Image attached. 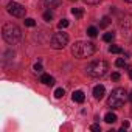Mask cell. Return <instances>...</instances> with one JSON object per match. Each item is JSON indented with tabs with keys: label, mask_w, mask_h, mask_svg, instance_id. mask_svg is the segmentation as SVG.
Wrapping results in <instances>:
<instances>
[{
	"label": "cell",
	"mask_w": 132,
	"mask_h": 132,
	"mask_svg": "<svg viewBox=\"0 0 132 132\" xmlns=\"http://www.w3.org/2000/svg\"><path fill=\"white\" fill-rule=\"evenodd\" d=\"M127 127H129V121H124L123 126H121V130H124V129H127Z\"/></svg>",
	"instance_id": "26"
},
{
	"label": "cell",
	"mask_w": 132,
	"mask_h": 132,
	"mask_svg": "<svg viewBox=\"0 0 132 132\" xmlns=\"http://www.w3.org/2000/svg\"><path fill=\"white\" fill-rule=\"evenodd\" d=\"M40 82L42 84H47V86H53L54 84V78L50 76V75H42L40 76Z\"/></svg>",
	"instance_id": "9"
},
{
	"label": "cell",
	"mask_w": 132,
	"mask_h": 132,
	"mask_svg": "<svg viewBox=\"0 0 132 132\" xmlns=\"http://www.w3.org/2000/svg\"><path fill=\"white\" fill-rule=\"evenodd\" d=\"M57 27H59L61 30H62V28H67V27H69V20H67V19H62V20L57 23Z\"/></svg>",
	"instance_id": "17"
},
{
	"label": "cell",
	"mask_w": 132,
	"mask_h": 132,
	"mask_svg": "<svg viewBox=\"0 0 132 132\" xmlns=\"http://www.w3.org/2000/svg\"><path fill=\"white\" fill-rule=\"evenodd\" d=\"M67 44H69V34L67 33L59 31V33H54L53 34V37H51V47L54 50H61V48H64Z\"/></svg>",
	"instance_id": "5"
},
{
	"label": "cell",
	"mask_w": 132,
	"mask_h": 132,
	"mask_svg": "<svg viewBox=\"0 0 132 132\" xmlns=\"http://www.w3.org/2000/svg\"><path fill=\"white\" fill-rule=\"evenodd\" d=\"M129 78H130V79H132V69H130V70H129Z\"/></svg>",
	"instance_id": "28"
},
{
	"label": "cell",
	"mask_w": 132,
	"mask_h": 132,
	"mask_svg": "<svg viewBox=\"0 0 132 132\" xmlns=\"http://www.w3.org/2000/svg\"><path fill=\"white\" fill-rule=\"evenodd\" d=\"M124 2H127V3H132V0H124Z\"/></svg>",
	"instance_id": "29"
},
{
	"label": "cell",
	"mask_w": 132,
	"mask_h": 132,
	"mask_svg": "<svg viewBox=\"0 0 132 132\" xmlns=\"http://www.w3.org/2000/svg\"><path fill=\"white\" fill-rule=\"evenodd\" d=\"M104 121H106V123H115V121H117V115L112 113V112H109V113L104 115Z\"/></svg>",
	"instance_id": "11"
},
{
	"label": "cell",
	"mask_w": 132,
	"mask_h": 132,
	"mask_svg": "<svg viewBox=\"0 0 132 132\" xmlns=\"http://www.w3.org/2000/svg\"><path fill=\"white\" fill-rule=\"evenodd\" d=\"M104 93H106V89H104V86H95L93 87V96L96 98V100H101L103 96H104Z\"/></svg>",
	"instance_id": "7"
},
{
	"label": "cell",
	"mask_w": 132,
	"mask_h": 132,
	"mask_svg": "<svg viewBox=\"0 0 132 132\" xmlns=\"http://www.w3.org/2000/svg\"><path fill=\"white\" fill-rule=\"evenodd\" d=\"M72 14H73L76 19H81L82 14H84V10H82V8H73V10H72Z\"/></svg>",
	"instance_id": "12"
},
{
	"label": "cell",
	"mask_w": 132,
	"mask_h": 132,
	"mask_svg": "<svg viewBox=\"0 0 132 132\" xmlns=\"http://www.w3.org/2000/svg\"><path fill=\"white\" fill-rule=\"evenodd\" d=\"M86 70H87V75H90V76H93V78H101V76H104V75L107 73L109 64H107L106 61H103V59L92 61L87 67H86Z\"/></svg>",
	"instance_id": "3"
},
{
	"label": "cell",
	"mask_w": 132,
	"mask_h": 132,
	"mask_svg": "<svg viewBox=\"0 0 132 132\" xmlns=\"http://www.w3.org/2000/svg\"><path fill=\"white\" fill-rule=\"evenodd\" d=\"M127 100V93L123 87H117L112 90L110 96L107 98V106L112 107V109H118L124 104V101Z\"/></svg>",
	"instance_id": "4"
},
{
	"label": "cell",
	"mask_w": 132,
	"mask_h": 132,
	"mask_svg": "<svg viewBox=\"0 0 132 132\" xmlns=\"http://www.w3.org/2000/svg\"><path fill=\"white\" fill-rule=\"evenodd\" d=\"M127 100H129V101H130V103H132V92H130V93H129V95H127Z\"/></svg>",
	"instance_id": "27"
},
{
	"label": "cell",
	"mask_w": 132,
	"mask_h": 132,
	"mask_svg": "<svg viewBox=\"0 0 132 132\" xmlns=\"http://www.w3.org/2000/svg\"><path fill=\"white\" fill-rule=\"evenodd\" d=\"M90 129H92V130H95V132H100V130H101L100 124H93V126H90Z\"/></svg>",
	"instance_id": "25"
},
{
	"label": "cell",
	"mask_w": 132,
	"mask_h": 132,
	"mask_svg": "<svg viewBox=\"0 0 132 132\" xmlns=\"http://www.w3.org/2000/svg\"><path fill=\"white\" fill-rule=\"evenodd\" d=\"M95 45L92 42H84V40H79V42H75L73 47H72V54L78 59H84V57H89L95 53Z\"/></svg>",
	"instance_id": "1"
},
{
	"label": "cell",
	"mask_w": 132,
	"mask_h": 132,
	"mask_svg": "<svg viewBox=\"0 0 132 132\" xmlns=\"http://www.w3.org/2000/svg\"><path fill=\"white\" fill-rule=\"evenodd\" d=\"M115 39V33H106L104 36H103V40L104 42H112Z\"/></svg>",
	"instance_id": "14"
},
{
	"label": "cell",
	"mask_w": 132,
	"mask_h": 132,
	"mask_svg": "<svg viewBox=\"0 0 132 132\" xmlns=\"http://www.w3.org/2000/svg\"><path fill=\"white\" fill-rule=\"evenodd\" d=\"M6 11L11 16H14V17H23L25 16V8L20 3H17V2H10L6 5Z\"/></svg>",
	"instance_id": "6"
},
{
	"label": "cell",
	"mask_w": 132,
	"mask_h": 132,
	"mask_svg": "<svg viewBox=\"0 0 132 132\" xmlns=\"http://www.w3.org/2000/svg\"><path fill=\"white\" fill-rule=\"evenodd\" d=\"M87 34H89L90 37H96V34H98V30H96L95 27H90V28H87Z\"/></svg>",
	"instance_id": "16"
},
{
	"label": "cell",
	"mask_w": 132,
	"mask_h": 132,
	"mask_svg": "<svg viewBox=\"0 0 132 132\" xmlns=\"http://www.w3.org/2000/svg\"><path fill=\"white\" fill-rule=\"evenodd\" d=\"M23 22H25V25H27V27H34V25H36L34 19H30V17H28V19H25Z\"/></svg>",
	"instance_id": "21"
},
{
	"label": "cell",
	"mask_w": 132,
	"mask_h": 132,
	"mask_svg": "<svg viewBox=\"0 0 132 132\" xmlns=\"http://www.w3.org/2000/svg\"><path fill=\"white\" fill-rule=\"evenodd\" d=\"M64 93H65V92H64V89H61V87L54 90V96H56V98H62V96H64Z\"/></svg>",
	"instance_id": "18"
},
{
	"label": "cell",
	"mask_w": 132,
	"mask_h": 132,
	"mask_svg": "<svg viewBox=\"0 0 132 132\" xmlns=\"http://www.w3.org/2000/svg\"><path fill=\"white\" fill-rule=\"evenodd\" d=\"M84 2H86L87 5H98L100 0H84Z\"/></svg>",
	"instance_id": "23"
},
{
	"label": "cell",
	"mask_w": 132,
	"mask_h": 132,
	"mask_svg": "<svg viewBox=\"0 0 132 132\" xmlns=\"http://www.w3.org/2000/svg\"><path fill=\"white\" fill-rule=\"evenodd\" d=\"M44 3L48 6V8H56L61 5V0H44Z\"/></svg>",
	"instance_id": "10"
},
{
	"label": "cell",
	"mask_w": 132,
	"mask_h": 132,
	"mask_svg": "<svg viewBox=\"0 0 132 132\" xmlns=\"http://www.w3.org/2000/svg\"><path fill=\"white\" fill-rule=\"evenodd\" d=\"M109 25H110V19H109V17H103L101 22H100V27H101V28H106V27H109Z\"/></svg>",
	"instance_id": "15"
},
{
	"label": "cell",
	"mask_w": 132,
	"mask_h": 132,
	"mask_svg": "<svg viewBox=\"0 0 132 132\" xmlns=\"http://www.w3.org/2000/svg\"><path fill=\"white\" fill-rule=\"evenodd\" d=\"M109 51L110 53H115V54H120V53H123V48L118 47V45H110L109 47Z\"/></svg>",
	"instance_id": "13"
},
{
	"label": "cell",
	"mask_w": 132,
	"mask_h": 132,
	"mask_svg": "<svg viewBox=\"0 0 132 132\" xmlns=\"http://www.w3.org/2000/svg\"><path fill=\"white\" fill-rule=\"evenodd\" d=\"M2 36H3V39L8 44L14 45V44H17L22 39V31H20V28L16 23H5L3 30H2Z\"/></svg>",
	"instance_id": "2"
},
{
	"label": "cell",
	"mask_w": 132,
	"mask_h": 132,
	"mask_svg": "<svg viewBox=\"0 0 132 132\" xmlns=\"http://www.w3.org/2000/svg\"><path fill=\"white\" fill-rule=\"evenodd\" d=\"M33 69H34V72H36V73H42V70H44V69H42V65H40L39 62H37V64H34V67H33Z\"/></svg>",
	"instance_id": "22"
},
{
	"label": "cell",
	"mask_w": 132,
	"mask_h": 132,
	"mask_svg": "<svg viewBox=\"0 0 132 132\" xmlns=\"http://www.w3.org/2000/svg\"><path fill=\"white\" fill-rule=\"evenodd\" d=\"M44 19H45L47 22H50V20L53 19V13H51V11H45V13H44Z\"/></svg>",
	"instance_id": "20"
},
{
	"label": "cell",
	"mask_w": 132,
	"mask_h": 132,
	"mask_svg": "<svg viewBox=\"0 0 132 132\" xmlns=\"http://www.w3.org/2000/svg\"><path fill=\"white\" fill-rule=\"evenodd\" d=\"M115 65H117V67H124V65H126V61H124L123 57H118V59L115 61Z\"/></svg>",
	"instance_id": "19"
},
{
	"label": "cell",
	"mask_w": 132,
	"mask_h": 132,
	"mask_svg": "<svg viewBox=\"0 0 132 132\" xmlns=\"http://www.w3.org/2000/svg\"><path fill=\"white\" fill-rule=\"evenodd\" d=\"M72 98H73V101H76V103H84V100H86V96H84V92H81V90H76V92H73Z\"/></svg>",
	"instance_id": "8"
},
{
	"label": "cell",
	"mask_w": 132,
	"mask_h": 132,
	"mask_svg": "<svg viewBox=\"0 0 132 132\" xmlns=\"http://www.w3.org/2000/svg\"><path fill=\"white\" fill-rule=\"evenodd\" d=\"M120 78H121V76H120L118 72H113V73H112V79H113V81H118Z\"/></svg>",
	"instance_id": "24"
}]
</instances>
